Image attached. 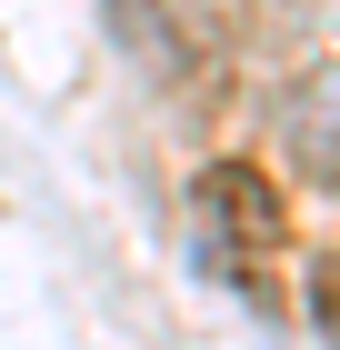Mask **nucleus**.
I'll use <instances>...</instances> for the list:
<instances>
[{"label": "nucleus", "mask_w": 340, "mask_h": 350, "mask_svg": "<svg viewBox=\"0 0 340 350\" xmlns=\"http://www.w3.org/2000/svg\"><path fill=\"white\" fill-rule=\"evenodd\" d=\"M280 250H290V200L261 161H200L190 170V260L231 300H270Z\"/></svg>", "instance_id": "f257e3e1"}, {"label": "nucleus", "mask_w": 340, "mask_h": 350, "mask_svg": "<svg viewBox=\"0 0 340 350\" xmlns=\"http://www.w3.org/2000/svg\"><path fill=\"white\" fill-rule=\"evenodd\" d=\"M280 140H290V170L340 200V81H311V90H300L290 120H280Z\"/></svg>", "instance_id": "f03ea898"}, {"label": "nucleus", "mask_w": 340, "mask_h": 350, "mask_svg": "<svg viewBox=\"0 0 340 350\" xmlns=\"http://www.w3.org/2000/svg\"><path fill=\"white\" fill-rule=\"evenodd\" d=\"M311 321H320V340L340 350V250H330V260H311Z\"/></svg>", "instance_id": "7ed1b4c3"}]
</instances>
